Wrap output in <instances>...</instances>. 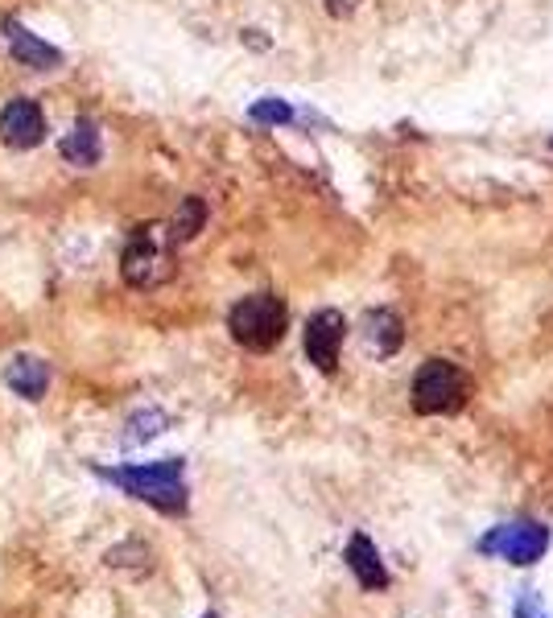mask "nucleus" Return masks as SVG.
<instances>
[{"label": "nucleus", "mask_w": 553, "mask_h": 618, "mask_svg": "<svg viewBox=\"0 0 553 618\" xmlns=\"http://www.w3.org/2000/svg\"><path fill=\"white\" fill-rule=\"evenodd\" d=\"M104 479L116 482V487L125 494H132V499L149 503V508L166 511V515H182V511H187V482H182V462H178V458L104 470Z\"/></svg>", "instance_id": "nucleus-1"}, {"label": "nucleus", "mask_w": 553, "mask_h": 618, "mask_svg": "<svg viewBox=\"0 0 553 618\" xmlns=\"http://www.w3.org/2000/svg\"><path fill=\"white\" fill-rule=\"evenodd\" d=\"M120 273L132 289H158L174 277V239L161 223H145L132 232L125 256H120Z\"/></svg>", "instance_id": "nucleus-2"}, {"label": "nucleus", "mask_w": 553, "mask_h": 618, "mask_svg": "<svg viewBox=\"0 0 553 618\" xmlns=\"http://www.w3.org/2000/svg\"><path fill=\"white\" fill-rule=\"evenodd\" d=\"M227 330L244 351H273L289 330V309L281 297L273 294H253L236 301L227 313Z\"/></svg>", "instance_id": "nucleus-3"}, {"label": "nucleus", "mask_w": 553, "mask_h": 618, "mask_svg": "<svg viewBox=\"0 0 553 618\" xmlns=\"http://www.w3.org/2000/svg\"><path fill=\"white\" fill-rule=\"evenodd\" d=\"M467 375L446 359H429L422 363V371L413 375V408L422 417H450L467 404Z\"/></svg>", "instance_id": "nucleus-4"}, {"label": "nucleus", "mask_w": 553, "mask_h": 618, "mask_svg": "<svg viewBox=\"0 0 553 618\" xmlns=\"http://www.w3.org/2000/svg\"><path fill=\"white\" fill-rule=\"evenodd\" d=\"M550 548V528L538 520H517V524L491 528L488 536L479 541L483 556H500L508 565H538Z\"/></svg>", "instance_id": "nucleus-5"}, {"label": "nucleus", "mask_w": 553, "mask_h": 618, "mask_svg": "<svg viewBox=\"0 0 553 618\" xmlns=\"http://www.w3.org/2000/svg\"><path fill=\"white\" fill-rule=\"evenodd\" d=\"M343 334H348V322L339 309H318L315 318L306 322V355L318 371H334L339 367V347H343Z\"/></svg>", "instance_id": "nucleus-6"}, {"label": "nucleus", "mask_w": 553, "mask_h": 618, "mask_svg": "<svg viewBox=\"0 0 553 618\" xmlns=\"http://www.w3.org/2000/svg\"><path fill=\"white\" fill-rule=\"evenodd\" d=\"M0 140L9 149H33L46 140V116L33 99H9L0 111Z\"/></svg>", "instance_id": "nucleus-7"}, {"label": "nucleus", "mask_w": 553, "mask_h": 618, "mask_svg": "<svg viewBox=\"0 0 553 618\" xmlns=\"http://www.w3.org/2000/svg\"><path fill=\"white\" fill-rule=\"evenodd\" d=\"M4 30V38H9V50H13V58L21 62V66H30V71H54L59 62H63V54L50 46V42H42L38 33H30L25 25H17L13 17L0 25Z\"/></svg>", "instance_id": "nucleus-8"}, {"label": "nucleus", "mask_w": 553, "mask_h": 618, "mask_svg": "<svg viewBox=\"0 0 553 618\" xmlns=\"http://www.w3.org/2000/svg\"><path fill=\"white\" fill-rule=\"evenodd\" d=\"M343 561H348V569L355 573V582H360L364 589H389V569H384L376 544L368 541L364 532H355V536L348 541Z\"/></svg>", "instance_id": "nucleus-9"}, {"label": "nucleus", "mask_w": 553, "mask_h": 618, "mask_svg": "<svg viewBox=\"0 0 553 618\" xmlns=\"http://www.w3.org/2000/svg\"><path fill=\"white\" fill-rule=\"evenodd\" d=\"M4 384L13 387L21 401H42L50 387V367L42 363V359H30L21 355L9 363V371H4Z\"/></svg>", "instance_id": "nucleus-10"}, {"label": "nucleus", "mask_w": 553, "mask_h": 618, "mask_svg": "<svg viewBox=\"0 0 553 618\" xmlns=\"http://www.w3.org/2000/svg\"><path fill=\"white\" fill-rule=\"evenodd\" d=\"M63 157L71 161V166H83V170H92L95 161H99V128H95L92 120H79L71 132L63 137Z\"/></svg>", "instance_id": "nucleus-11"}, {"label": "nucleus", "mask_w": 553, "mask_h": 618, "mask_svg": "<svg viewBox=\"0 0 553 618\" xmlns=\"http://www.w3.org/2000/svg\"><path fill=\"white\" fill-rule=\"evenodd\" d=\"M368 342L376 347V355H393L401 339H405V330H401V318H396L393 309H376V313H368Z\"/></svg>", "instance_id": "nucleus-12"}, {"label": "nucleus", "mask_w": 553, "mask_h": 618, "mask_svg": "<svg viewBox=\"0 0 553 618\" xmlns=\"http://www.w3.org/2000/svg\"><path fill=\"white\" fill-rule=\"evenodd\" d=\"M203 219H206L203 199H187L182 206H178L174 223H170L166 232H170V239H174V244H187V239H194V235L203 232Z\"/></svg>", "instance_id": "nucleus-13"}, {"label": "nucleus", "mask_w": 553, "mask_h": 618, "mask_svg": "<svg viewBox=\"0 0 553 618\" xmlns=\"http://www.w3.org/2000/svg\"><path fill=\"white\" fill-rule=\"evenodd\" d=\"M161 425H166V417H161V413H141L137 420H128L125 446H141V441H149V437H158Z\"/></svg>", "instance_id": "nucleus-14"}, {"label": "nucleus", "mask_w": 553, "mask_h": 618, "mask_svg": "<svg viewBox=\"0 0 553 618\" xmlns=\"http://www.w3.org/2000/svg\"><path fill=\"white\" fill-rule=\"evenodd\" d=\"M253 120L256 124H289L294 120V108H289L285 99H260V104H253Z\"/></svg>", "instance_id": "nucleus-15"}, {"label": "nucleus", "mask_w": 553, "mask_h": 618, "mask_svg": "<svg viewBox=\"0 0 553 618\" xmlns=\"http://www.w3.org/2000/svg\"><path fill=\"white\" fill-rule=\"evenodd\" d=\"M517 618H545V610L538 606V598H521L517 603Z\"/></svg>", "instance_id": "nucleus-16"}, {"label": "nucleus", "mask_w": 553, "mask_h": 618, "mask_svg": "<svg viewBox=\"0 0 553 618\" xmlns=\"http://www.w3.org/2000/svg\"><path fill=\"white\" fill-rule=\"evenodd\" d=\"M203 618H215V615H203Z\"/></svg>", "instance_id": "nucleus-17"}]
</instances>
